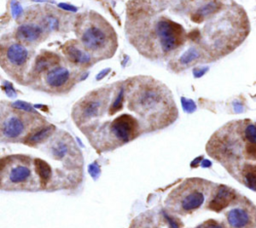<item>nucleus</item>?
<instances>
[{"instance_id":"nucleus-1","label":"nucleus","mask_w":256,"mask_h":228,"mask_svg":"<svg viewBox=\"0 0 256 228\" xmlns=\"http://www.w3.org/2000/svg\"><path fill=\"white\" fill-rule=\"evenodd\" d=\"M160 0H131L127 5L125 33L137 52L151 61H169L190 42L182 24L163 11Z\"/></svg>"},{"instance_id":"nucleus-2","label":"nucleus","mask_w":256,"mask_h":228,"mask_svg":"<svg viewBox=\"0 0 256 228\" xmlns=\"http://www.w3.org/2000/svg\"><path fill=\"white\" fill-rule=\"evenodd\" d=\"M128 108L141 121L145 134L161 131L178 119V108L171 90L149 75H135L123 80Z\"/></svg>"},{"instance_id":"nucleus-3","label":"nucleus","mask_w":256,"mask_h":228,"mask_svg":"<svg viewBox=\"0 0 256 228\" xmlns=\"http://www.w3.org/2000/svg\"><path fill=\"white\" fill-rule=\"evenodd\" d=\"M205 151L235 180L256 167V120H231L208 139Z\"/></svg>"},{"instance_id":"nucleus-4","label":"nucleus","mask_w":256,"mask_h":228,"mask_svg":"<svg viewBox=\"0 0 256 228\" xmlns=\"http://www.w3.org/2000/svg\"><path fill=\"white\" fill-rule=\"evenodd\" d=\"M198 32L195 43L202 47L214 62L242 44L250 32V24L245 10L236 3H231L225 4L218 13L206 20Z\"/></svg>"},{"instance_id":"nucleus-5","label":"nucleus","mask_w":256,"mask_h":228,"mask_svg":"<svg viewBox=\"0 0 256 228\" xmlns=\"http://www.w3.org/2000/svg\"><path fill=\"white\" fill-rule=\"evenodd\" d=\"M77 41L97 62L110 59L116 53L118 37L113 26L99 13L88 11L74 21Z\"/></svg>"},{"instance_id":"nucleus-6","label":"nucleus","mask_w":256,"mask_h":228,"mask_svg":"<svg viewBox=\"0 0 256 228\" xmlns=\"http://www.w3.org/2000/svg\"><path fill=\"white\" fill-rule=\"evenodd\" d=\"M214 184L208 179L190 177L182 180L169 192L161 209L175 228L179 221L193 216L202 208Z\"/></svg>"},{"instance_id":"nucleus-7","label":"nucleus","mask_w":256,"mask_h":228,"mask_svg":"<svg viewBox=\"0 0 256 228\" xmlns=\"http://www.w3.org/2000/svg\"><path fill=\"white\" fill-rule=\"evenodd\" d=\"M32 59V48L14 37L0 40V66L14 78H21Z\"/></svg>"},{"instance_id":"nucleus-8","label":"nucleus","mask_w":256,"mask_h":228,"mask_svg":"<svg viewBox=\"0 0 256 228\" xmlns=\"http://www.w3.org/2000/svg\"><path fill=\"white\" fill-rule=\"evenodd\" d=\"M111 90L112 84H109L86 94L74 107L75 122L85 127L99 120L106 110Z\"/></svg>"},{"instance_id":"nucleus-9","label":"nucleus","mask_w":256,"mask_h":228,"mask_svg":"<svg viewBox=\"0 0 256 228\" xmlns=\"http://www.w3.org/2000/svg\"><path fill=\"white\" fill-rule=\"evenodd\" d=\"M48 28L44 9H33L22 18L15 31V38L28 47H34L48 36Z\"/></svg>"},{"instance_id":"nucleus-10","label":"nucleus","mask_w":256,"mask_h":228,"mask_svg":"<svg viewBox=\"0 0 256 228\" xmlns=\"http://www.w3.org/2000/svg\"><path fill=\"white\" fill-rule=\"evenodd\" d=\"M223 228H256V204L240 193L227 208L222 220Z\"/></svg>"},{"instance_id":"nucleus-11","label":"nucleus","mask_w":256,"mask_h":228,"mask_svg":"<svg viewBox=\"0 0 256 228\" xmlns=\"http://www.w3.org/2000/svg\"><path fill=\"white\" fill-rule=\"evenodd\" d=\"M33 115L22 110H9L0 115V136L6 140H17L31 129Z\"/></svg>"},{"instance_id":"nucleus-12","label":"nucleus","mask_w":256,"mask_h":228,"mask_svg":"<svg viewBox=\"0 0 256 228\" xmlns=\"http://www.w3.org/2000/svg\"><path fill=\"white\" fill-rule=\"evenodd\" d=\"M79 74H81V69L70 63H63L60 59L39 75H43L44 83L49 89L63 90L66 87L70 88Z\"/></svg>"},{"instance_id":"nucleus-13","label":"nucleus","mask_w":256,"mask_h":228,"mask_svg":"<svg viewBox=\"0 0 256 228\" xmlns=\"http://www.w3.org/2000/svg\"><path fill=\"white\" fill-rule=\"evenodd\" d=\"M212 62L206 51L196 43L184 48L178 55L168 61L167 68L170 72L180 73L198 64Z\"/></svg>"},{"instance_id":"nucleus-14","label":"nucleus","mask_w":256,"mask_h":228,"mask_svg":"<svg viewBox=\"0 0 256 228\" xmlns=\"http://www.w3.org/2000/svg\"><path fill=\"white\" fill-rule=\"evenodd\" d=\"M127 228H175L162 209H149L135 216Z\"/></svg>"},{"instance_id":"nucleus-15","label":"nucleus","mask_w":256,"mask_h":228,"mask_svg":"<svg viewBox=\"0 0 256 228\" xmlns=\"http://www.w3.org/2000/svg\"><path fill=\"white\" fill-rule=\"evenodd\" d=\"M63 53L66 61L78 69H86L97 61L87 53L79 42L75 40H70L63 46Z\"/></svg>"},{"instance_id":"nucleus-16","label":"nucleus","mask_w":256,"mask_h":228,"mask_svg":"<svg viewBox=\"0 0 256 228\" xmlns=\"http://www.w3.org/2000/svg\"><path fill=\"white\" fill-rule=\"evenodd\" d=\"M164 6L178 15L189 16L209 0H160Z\"/></svg>"},{"instance_id":"nucleus-17","label":"nucleus","mask_w":256,"mask_h":228,"mask_svg":"<svg viewBox=\"0 0 256 228\" xmlns=\"http://www.w3.org/2000/svg\"><path fill=\"white\" fill-rule=\"evenodd\" d=\"M31 176V170L26 165H17L10 170L9 180L11 183L19 184L27 181Z\"/></svg>"},{"instance_id":"nucleus-18","label":"nucleus","mask_w":256,"mask_h":228,"mask_svg":"<svg viewBox=\"0 0 256 228\" xmlns=\"http://www.w3.org/2000/svg\"><path fill=\"white\" fill-rule=\"evenodd\" d=\"M54 126L52 125H48V126H43L40 129L36 130L35 132H33L31 135H29V137L27 138L28 143L30 144H38L43 142L44 140H46L54 131Z\"/></svg>"},{"instance_id":"nucleus-19","label":"nucleus","mask_w":256,"mask_h":228,"mask_svg":"<svg viewBox=\"0 0 256 228\" xmlns=\"http://www.w3.org/2000/svg\"><path fill=\"white\" fill-rule=\"evenodd\" d=\"M34 165H35V170L38 173L40 179L44 182L48 181L51 177V167L48 165V163L42 159H35L34 161Z\"/></svg>"},{"instance_id":"nucleus-20","label":"nucleus","mask_w":256,"mask_h":228,"mask_svg":"<svg viewBox=\"0 0 256 228\" xmlns=\"http://www.w3.org/2000/svg\"><path fill=\"white\" fill-rule=\"evenodd\" d=\"M51 150H52V155L56 159H62L69 152V145L64 141H58L53 145Z\"/></svg>"},{"instance_id":"nucleus-21","label":"nucleus","mask_w":256,"mask_h":228,"mask_svg":"<svg viewBox=\"0 0 256 228\" xmlns=\"http://www.w3.org/2000/svg\"><path fill=\"white\" fill-rule=\"evenodd\" d=\"M12 106L16 109H19V110H22V111H25V112H29V113H36V111L32 108L31 105H29L28 103L26 102H23V101H17V102H14L12 104Z\"/></svg>"},{"instance_id":"nucleus-22","label":"nucleus","mask_w":256,"mask_h":228,"mask_svg":"<svg viewBox=\"0 0 256 228\" xmlns=\"http://www.w3.org/2000/svg\"><path fill=\"white\" fill-rule=\"evenodd\" d=\"M88 171H89L90 175H91L94 179H96V178L99 176V174H100V169H99V167H98L95 163L89 165Z\"/></svg>"},{"instance_id":"nucleus-23","label":"nucleus","mask_w":256,"mask_h":228,"mask_svg":"<svg viewBox=\"0 0 256 228\" xmlns=\"http://www.w3.org/2000/svg\"><path fill=\"white\" fill-rule=\"evenodd\" d=\"M12 8H13V14L14 15H16V16H18V15H20L21 14V12H22V8H21V6L16 2H14L13 4H12Z\"/></svg>"},{"instance_id":"nucleus-24","label":"nucleus","mask_w":256,"mask_h":228,"mask_svg":"<svg viewBox=\"0 0 256 228\" xmlns=\"http://www.w3.org/2000/svg\"><path fill=\"white\" fill-rule=\"evenodd\" d=\"M59 6H60L61 8H63V9H65V10L76 11V8H74L73 6H71V5H68V4H63V3H61V4H59Z\"/></svg>"},{"instance_id":"nucleus-25","label":"nucleus","mask_w":256,"mask_h":228,"mask_svg":"<svg viewBox=\"0 0 256 228\" xmlns=\"http://www.w3.org/2000/svg\"><path fill=\"white\" fill-rule=\"evenodd\" d=\"M108 72H109V69H106V70H105V72H101V73H99V74L97 75V80H100V79H101L103 76H105Z\"/></svg>"}]
</instances>
